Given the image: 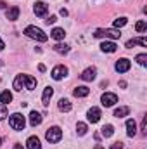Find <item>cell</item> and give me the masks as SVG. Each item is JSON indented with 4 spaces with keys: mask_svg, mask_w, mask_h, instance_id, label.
<instances>
[{
    "mask_svg": "<svg viewBox=\"0 0 147 149\" xmlns=\"http://www.w3.org/2000/svg\"><path fill=\"white\" fill-rule=\"evenodd\" d=\"M133 45H142V47H147V40L144 37H140V38H133V40H128V42H126V49H132Z\"/></svg>",
    "mask_w": 147,
    "mask_h": 149,
    "instance_id": "d6986e66",
    "label": "cell"
},
{
    "mask_svg": "<svg viewBox=\"0 0 147 149\" xmlns=\"http://www.w3.org/2000/svg\"><path fill=\"white\" fill-rule=\"evenodd\" d=\"M111 149H123V142H114L111 146Z\"/></svg>",
    "mask_w": 147,
    "mask_h": 149,
    "instance_id": "d6a6232c",
    "label": "cell"
},
{
    "mask_svg": "<svg viewBox=\"0 0 147 149\" xmlns=\"http://www.w3.org/2000/svg\"><path fill=\"white\" fill-rule=\"evenodd\" d=\"M52 95H54V88H52V87H45V88H43V94H42V104H43L45 108L49 106Z\"/></svg>",
    "mask_w": 147,
    "mask_h": 149,
    "instance_id": "8fae6325",
    "label": "cell"
},
{
    "mask_svg": "<svg viewBox=\"0 0 147 149\" xmlns=\"http://www.w3.org/2000/svg\"><path fill=\"white\" fill-rule=\"evenodd\" d=\"M12 149H24V148H23L21 144H16V146H14V148H12Z\"/></svg>",
    "mask_w": 147,
    "mask_h": 149,
    "instance_id": "74e56055",
    "label": "cell"
},
{
    "mask_svg": "<svg viewBox=\"0 0 147 149\" xmlns=\"http://www.w3.org/2000/svg\"><path fill=\"white\" fill-rule=\"evenodd\" d=\"M52 78L55 80V81H59V80H62L64 76H68V68L66 66H62V64H59V66H55L54 70H52Z\"/></svg>",
    "mask_w": 147,
    "mask_h": 149,
    "instance_id": "52a82bcc",
    "label": "cell"
},
{
    "mask_svg": "<svg viewBox=\"0 0 147 149\" xmlns=\"http://www.w3.org/2000/svg\"><path fill=\"white\" fill-rule=\"evenodd\" d=\"M126 114H130V108H128V106H123V108H118V109L114 111V116H116V118H125Z\"/></svg>",
    "mask_w": 147,
    "mask_h": 149,
    "instance_id": "cb8c5ba5",
    "label": "cell"
},
{
    "mask_svg": "<svg viewBox=\"0 0 147 149\" xmlns=\"http://www.w3.org/2000/svg\"><path fill=\"white\" fill-rule=\"evenodd\" d=\"M54 50H55L57 54H68V52H69V45H68V43H55V45H54Z\"/></svg>",
    "mask_w": 147,
    "mask_h": 149,
    "instance_id": "7402d4cb",
    "label": "cell"
},
{
    "mask_svg": "<svg viewBox=\"0 0 147 149\" xmlns=\"http://www.w3.org/2000/svg\"><path fill=\"white\" fill-rule=\"evenodd\" d=\"M0 9H5V2L3 0H0Z\"/></svg>",
    "mask_w": 147,
    "mask_h": 149,
    "instance_id": "8d00e7d4",
    "label": "cell"
},
{
    "mask_svg": "<svg viewBox=\"0 0 147 149\" xmlns=\"http://www.w3.org/2000/svg\"><path fill=\"white\" fill-rule=\"evenodd\" d=\"M135 30H137L139 33H144V31L147 30V23L144 21V19H142V21H139V23L135 24Z\"/></svg>",
    "mask_w": 147,
    "mask_h": 149,
    "instance_id": "4316f807",
    "label": "cell"
},
{
    "mask_svg": "<svg viewBox=\"0 0 147 149\" xmlns=\"http://www.w3.org/2000/svg\"><path fill=\"white\" fill-rule=\"evenodd\" d=\"M130 66H132L130 59L123 57V59H118V61H116V64H114V70H116L118 73H126V71L130 70Z\"/></svg>",
    "mask_w": 147,
    "mask_h": 149,
    "instance_id": "8992f818",
    "label": "cell"
},
{
    "mask_svg": "<svg viewBox=\"0 0 147 149\" xmlns=\"http://www.w3.org/2000/svg\"><path fill=\"white\" fill-rule=\"evenodd\" d=\"M101 102H102L104 108H111V106H114V104L118 102V95L112 94V92H106V94L101 97Z\"/></svg>",
    "mask_w": 147,
    "mask_h": 149,
    "instance_id": "5b68a950",
    "label": "cell"
},
{
    "mask_svg": "<svg viewBox=\"0 0 147 149\" xmlns=\"http://www.w3.org/2000/svg\"><path fill=\"white\" fill-rule=\"evenodd\" d=\"M101 50H102V52H107V54H112V52L118 50V45H116L114 42H107V40H106V42L101 43Z\"/></svg>",
    "mask_w": 147,
    "mask_h": 149,
    "instance_id": "4fadbf2b",
    "label": "cell"
},
{
    "mask_svg": "<svg viewBox=\"0 0 147 149\" xmlns=\"http://www.w3.org/2000/svg\"><path fill=\"white\" fill-rule=\"evenodd\" d=\"M50 37L54 38V40H64V37H66V31H64L62 28H54V30L50 31Z\"/></svg>",
    "mask_w": 147,
    "mask_h": 149,
    "instance_id": "ffe728a7",
    "label": "cell"
},
{
    "mask_svg": "<svg viewBox=\"0 0 147 149\" xmlns=\"http://www.w3.org/2000/svg\"><path fill=\"white\" fill-rule=\"evenodd\" d=\"M45 139H47L50 144H55V142H59V141L62 139V130H61L59 127H50V128L47 130V134H45Z\"/></svg>",
    "mask_w": 147,
    "mask_h": 149,
    "instance_id": "277c9868",
    "label": "cell"
},
{
    "mask_svg": "<svg viewBox=\"0 0 147 149\" xmlns=\"http://www.w3.org/2000/svg\"><path fill=\"white\" fill-rule=\"evenodd\" d=\"M9 125L14 128V130H24V127H26V120H24V116L21 114V113H14V114H10V118H9Z\"/></svg>",
    "mask_w": 147,
    "mask_h": 149,
    "instance_id": "3957f363",
    "label": "cell"
},
{
    "mask_svg": "<svg viewBox=\"0 0 147 149\" xmlns=\"http://www.w3.org/2000/svg\"><path fill=\"white\" fill-rule=\"evenodd\" d=\"M61 16L66 17V16H68V9H61Z\"/></svg>",
    "mask_w": 147,
    "mask_h": 149,
    "instance_id": "836d02e7",
    "label": "cell"
},
{
    "mask_svg": "<svg viewBox=\"0 0 147 149\" xmlns=\"http://www.w3.org/2000/svg\"><path fill=\"white\" fill-rule=\"evenodd\" d=\"M94 37L95 38H112V40H118V38L121 37V33H119V30H114V28H99V30H95V33H94Z\"/></svg>",
    "mask_w": 147,
    "mask_h": 149,
    "instance_id": "7a4b0ae2",
    "label": "cell"
},
{
    "mask_svg": "<svg viewBox=\"0 0 147 149\" xmlns=\"http://www.w3.org/2000/svg\"><path fill=\"white\" fill-rule=\"evenodd\" d=\"M33 12L37 14L38 17H43V16H47V12H49V5H47L45 2H37L35 7H33Z\"/></svg>",
    "mask_w": 147,
    "mask_h": 149,
    "instance_id": "ba28073f",
    "label": "cell"
},
{
    "mask_svg": "<svg viewBox=\"0 0 147 149\" xmlns=\"http://www.w3.org/2000/svg\"><path fill=\"white\" fill-rule=\"evenodd\" d=\"M101 130H102V132H101V134H102V137H106V139H109L111 135L114 134V127H112V125H104Z\"/></svg>",
    "mask_w": 147,
    "mask_h": 149,
    "instance_id": "603a6c76",
    "label": "cell"
},
{
    "mask_svg": "<svg viewBox=\"0 0 147 149\" xmlns=\"http://www.w3.org/2000/svg\"><path fill=\"white\" fill-rule=\"evenodd\" d=\"M126 135L128 137H135L137 135V123H135V120H126Z\"/></svg>",
    "mask_w": 147,
    "mask_h": 149,
    "instance_id": "7c38bea8",
    "label": "cell"
},
{
    "mask_svg": "<svg viewBox=\"0 0 147 149\" xmlns=\"http://www.w3.org/2000/svg\"><path fill=\"white\" fill-rule=\"evenodd\" d=\"M38 70H40V71L43 73V71H45V64H40V66H38Z\"/></svg>",
    "mask_w": 147,
    "mask_h": 149,
    "instance_id": "e575fe53",
    "label": "cell"
},
{
    "mask_svg": "<svg viewBox=\"0 0 147 149\" xmlns=\"http://www.w3.org/2000/svg\"><path fill=\"white\" fill-rule=\"evenodd\" d=\"M5 17H7L9 21H16V19L19 17V7H10V9H7Z\"/></svg>",
    "mask_w": 147,
    "mask_h": 149,
    "instance_id": "ac0fdd59",
    "label": "cell"
},
{
    "mask_svg": "<svg viewBox=\"0 0 147 149\" xmlns=\"http://www.w3.org/2000/svg\"><path fill=\"white\" fill-rule=\"evenodd\" d=\"M126 23H128V21H126V17H118V19L114 21V24H112V26H114V30H118V28L125 26Z\"/></svg>",
    "mask_w": 147,
    "mask_h": 149,
    "instance_id": "83f0119b",
    "label": "cell"
},
{
    "mask_svg": "<svg viewBox=\"0 0 147 149\" xmlns=\"http://www.w3.org/2000/svg\"><path fill=\"white\" fill-rule=\"evenodd\" d=\"M23 83H24V88H28V90H33L37 87V80L30 74H23Z\"/></svg>",
    "mask_w": 147,
    "mask_h": 149,
    "instance_id": "5bb4252c",
    "label": "cell"
},
{
    "mask_svg": "<svg viewBox=\"0 0 147 149\" xmlns=\"http://www.w3.org/2000/svg\"><path fill=\"white\" fill-rule=\"evenodd\" d=\"M87 120H88L90 123H97V121L101 120V109H99V108H90V109L87 111Z\"/></svg>",
    "mask_w": 147,
    "mask_h": 149,
    "instance_id": "9c48e42d",
    "label": "cell"
},
{
    "mask_svg": "<svg viewBox=\"0 0 147 149\" xmlns=\"http://www.w3.org/2000/svg\"><path fill=\"white\" fill-rule=\"evenodd\" d=\"M135 61L140 64V66H147V54H139L135 57Z\"/></svg>",
    "mask_w": 147,
    "mask_h": 149,
    "instance_id": "f1b7e54d",
    "label": "cell"
},
{
    "mask_svg": "<svg viewBox=\"0 0 147 149\" xmlns=\"http://www.w3.org/2000/svg\"><path fill=\"white\" fill-rule=\"evenodd\" d=\"M3 47H5V43H3V40L0 38V50H3Z\"/></svg>",
    "mask_w": 147,
    "mask_h": 149,
    "instance_id": "d590c367",
    "label": "cell"
},
{
    "mask_svg": "<svg viewBox=\"0 0 147 149\" xmlns=\"http://www.w3.org/2000/svg\"><path fill=\"white\" fill-rule=\"evenodd\" d=\"M90 94V88L88 87H85V85H81V87H76L73 90V95L74 97H87Z\"/></svg>",
    "mask_w": 147,
    "mask_h": 149,
    "instance_id": "e0dca14e",
    "label": "cell"
},
{
    "mask_svg": "<svg viewBox=\"0 0 147 149\" xmlns=\"http://www.w3.org/2000/svg\"><path fill=\"white\" fill-rule=\"evenodd\" d=\"M24 35L28 38H33V40H37V42H47L49 37H47V33H43L40 28L37 26H28L26 30H24Z\"/></svg>",
    "mask_w": 147,
    "mask_h": 149,
    "instance_id": "6da1fadb",
    "label": "cell"
},
{
    "mask_svg": "<svg viewBox=\"0 0 147 149\" xmlns=\"http://www.w3.org/2000/svg\"><path fill=\"white\" fill-rule=\"evenodd\" d=\"M26 149H42L40 139H38V137H35V135L28 137V141H26Z\"/></svg>",
    "mask_w": 147,
    "mask_h": 149,
    "instance_id": "9a60e30c",
    "label": "cell"
},
{
    "mask_svg": "<svg viewBox=\"0 0 147 149\" xmlns=\"http://www.w3.org/2000/svg\"><path fill=\"white\" fill-rule=\"evenodd\" d=\"M42 121H43V116H42L38 111H31L30 113V123H31V127H38Z\"/></svg>",
    "mask_w": 147,
    "mask_h": 149,
    "instance_id": "2e32d148",
    "label": "cell"
},
{
    "mask_svg": "<svg viewBox=\"0 0 147 149\" xmlns=\"http://www.w3.org/2000/svg\"><path fill=\"white\" fill-rule=\"evenodd\" d=\"M55 21H57V16H49V17L45 19V23H47V24H54Z\"/></svg>",
    "mask_w": 147,
    "mask_h": 149,
    "instance_id": "1f68e13d",
    "label": "cell"
},
{
    "mask_svg": "<svg viewBox=\"0 0 147 149\" xmlns=\"http://www.w3.org/2000/svg\"><path fill=\"white\" fill-rule=\"evenodd\" d=\"M5 116H7V104L0 102V120H3Z\"/></svg>",
    "mask_w": 147,
    "mask_h": 149,
    "instance_id": "f546056e",
    "label": "cell"
},
{
    "mask_svg": "<svg viewBox=\"0 0 147 149\" xmlns=\"http://www.w3.org/2000/svg\"><path fill=\"white\" fill-rule=\"evenodd\" d=\"M87 130H88L87 123H83V121H78V123H76V134H78V135H85Z\"/></svg>",
    "mask_w": 147,
    "mask_h": 149,
    "instance_id": "484cf974",
    "label": "cell"
},
{
    "mask_svg": "<svg viewBox=\"0 0 147 149\" xmlns=\"http://www.w3.org/2000/svg\"><path fill=\"white\" fill-rule=\"evenodd\" d=\"M80 76H81V80H83V81H92V80H95V78H97V70H95L94 66H92V68H87V70L80 74Z\"/></svg>",
    "mask_w": 147,
    "mask_h": 149,
    "instance_id": "30bf717a",
    "label": "cell"
},
{
    "mask_svg": "<svg viewBox=\"0 0 147 149\" xmlns=\"http://www.w3.org/2000/svg\"><path fill=\"white\" fill-rule=\"evenodd\" d=\"M57 106H59V109L61 111H64V113H68V111H71V102H69V99H59V102H57Z\"/></svg>",
    "mask_w": 147,
    "mask_h": 149,
    "instance_id": "44dd1931",
    "label": "cell"
},
{
    "mask_svg": "<svg viewBox=\"0 0 147 149\" xmlns=\"http://www.w3.org/2000/svg\"><path fill=\"white\" fill-rule=\"evenodd\" d=\"M146 128H147V118L144 116V120H142V125H140V132H142L144 135L147 134V130H146Z\"/></svg>",
    "mask_w": 147,
    "mask_h": 149,
    "instance_id": "4dcf8cb0",
    "label": "cell"
},
{
    "mask_svg": "<svg viewBox=\"0 0 147 149\" xmlns=\"http://www.w3.org/2000/svg\"><path fill=\"white\" fill-rule=\"evenodd\" d=\"M10 101H12V94H10L9 90H3V92L0 94V102H2V104H9Z\"/></svg>",
    "mask_w": 147,
    "mask_h": 149,
    "instance_id": "d4e9b609",
    "label": "cell"
}]
</instances>
